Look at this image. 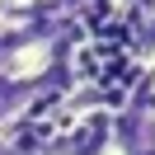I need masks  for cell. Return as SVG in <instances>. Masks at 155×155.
Instances as JSON below:
<instances>
[]
</instances>
